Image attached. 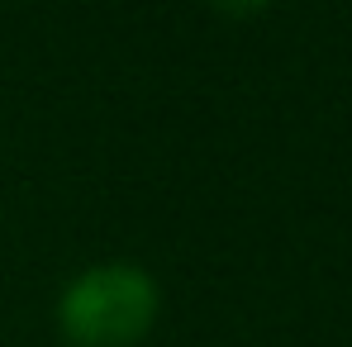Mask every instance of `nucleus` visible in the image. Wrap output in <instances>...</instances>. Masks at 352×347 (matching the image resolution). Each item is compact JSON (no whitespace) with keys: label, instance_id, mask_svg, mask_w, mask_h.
Wrapping results in <instances>:
<instances>
[{"label":"nucleus","instance_id":"nucleus-1","mask_svg":"<svg viewBox=\"0 0 352 347\" xmlns=\"http://www.w3.org/2000/svg\"><path fill=\"white\" fill-rule=\"evenodd\" d=\"M157 319V286L133 262H100L62 290L58 324L72 347H133Z\"/></svg>","mask_w":352,"mask_h":347},{"label":"nucleus","instance_id":"nucleus-2","mask_svg":"<svg viewBox=\"0 0 352 347\" xmlns=\"http://www.w3.org/2000/svg\"><path fill=\"white\" fill-rule=\"evenodd\" d=\"M210 5H219V10H229V14H252V10H262L267 0H210Z\"/></svg>","mask_w":352,"mask_h":347}]
</instances>
